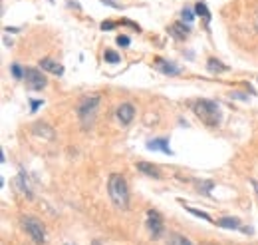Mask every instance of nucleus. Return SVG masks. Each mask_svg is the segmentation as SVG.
I'll return each instance as SVG.
<instances>
[{
    "label": "nucleus",
    "mask_w": 258,
    "mask_h": 245,
    "mask_svg": "<svg viewBox=\"0 0 258 245\" xmlns=\"http://www.w3.org/2000/svg\"><path fill=\"white\" fill-rule=\"evenodd\" d=\"M147 150H151V152H155V150H161V152H165V154H173L171 152V148H169V143H167V140H163V138H157V140H151L149 143H147Z\"/></svg>",
    "instance_id": "9b49d317"
},
{
    "label": "nucleus",
    "mask_w": 258,
    "mask_h": 245,
    "mask_svg": "<svg viewBox=\"0 0 258 245\" xmlns=\"http://www.w3.org/2000/svg\"><path fill=\"white\" fill-rule=\"evenodd\" d=\"M103 58H106V62H110V64H117V62H119V54L114 52V50H106Z\"/></svg>",
    "instance_id": "a211bd4d"
},
{
    "label": "nucleus",
    "mask_w": 258,
    "mask_h": 245,
    "mask_svg": "<svg viewBox=\"0 0 258 245\" xmlns=\"http://www.w3.org/2000/svg\"><path fill=\"white\" fill-rule=\"evenodd\" d=\"M34 134H38V136H46V138H52V136H54V132L50 130L48 124H34Z\"/></svg>",
    "instance_id": "dca6fc26"
},
{
    "label": "nucleus",
    "mask_w": 258,
    "mask_h": 245,
    "mask_svg": "<svg viewBox=\"0 0 258 245\" xmlns=\"http://www.w3.org/2000/svg\"><path fill=\"white\" fill-rule=\"evenodd\" d=\"M195 12H197V14H199V16H201L206 24L211 22V12H209V8H206V4H204V2H197V4H195Z\"/></svg>",
    "instance_id": "4468645a"
},
{
    "label": "nucleus",
    "mask_w": 258,
    "mask_h": 245,
    "mask_svg": "<svg viewBox=\"0 0 258 245\" xmlns=\"http://www.w3.org/2000/svg\"><path fill=\"white\" fill-rule=\"evenodd\" d=\"M40 68L46 70V72L56 74V76H62V74H64V68H62L58 62H54L52 58H44V60H40Z\"/></svg>",
    "instance_id": "1a4fd4ad"
},
{
    "label": "nucleus",
    "mask_w": 258,
    "mask_h": 245,
    "mask_svg": "<svg viewBox=\"0 0 258 245\" xmlns=\"http://www.w3.org/2000/svg\"><path fill=\"white\" fill-rule=\"evenodd\" d=\"M169 245H193V243H191L187 237H183V235H177V233H175V235H171V237H169Z\"/></svg>",
    "instance_id": "f3484780"
},
{
    "label": "nucleus",
    "mask_w": 258,
    "mask_h": 245,
    "mask_svg": "<svg viewBox=\"0 0 258 245\" xmlns=\"http://www.w3.org/2000/svg\"><path fill=\"white\" fill-rule=\"evenodd\" d=\"M195 116L209 128H217L221 124V108L213 100H199L193 104Z\"/></svg>",
    "instance_id": "f257e3e1"
},
{
    "label": "nucleus",
    "mask_w": 258,
    "mask_h": 245,
    "mask_svg": "<svg viewBox=\"0 0 258 245\" xmlns=\"http://www.w3.org/2000/svg\"><path fill=\"white\" fill-rule=\"evenodd\" d=\"M108 191H110L112 202L119 210H127V206H129V189H127V181L123 179V175L112 174L110 181H108Z\"/></svg>",
    "instance_id": "f03ea898"
},
{
    "label": "nucleus",
    "mask_w": 258,
    "mask_h": 245,
    "mask_svg": "<svg viewBox=\"0 0 258 245\" xmlns=\"http://www.w3.org/2000/svg\"><path fill=\"white\" fill-rule=\"evenodd\" d=\"M206 68H209V72H213V74H219V72H227V70H229V66H225L223 62H219V60H215V58L209 60Z\"/></svg>",
    "instance_id": "2eb2a0df"
},
{
    "label": "nucleus",
    "mask_w": 258,
    "mask_h": 245,
    "mask_svg": "<svg viewBox=\"0 0 258 245\" xmlns=\"http://www.w3.org/2000/svg\"><path fill=\"white\" fill-rule=\"evenodd\" d=\"M187 211L193 213V215H197V217H201V219H204V221H213L211 215H209V213H204V211H199V210H193V208H187Z\"/></svg>",
    "instance_id": "6ab92c4d"
},
{
    "label": "nucleus",
    "mask_w": 258,
    "mask_h": 245,
    "mask_svg": "<svg viewBox=\"0 0 258 245\" xmlns=\"http://www.w3.org/2000/svg\"><path fill=\"white\" fill-rule=\"evenodd\" d=\"M153 66L157 68L159 72L167 74V76H177V74H181V70H179L177 66H173V62H167V60H163V58H155V60H153Z\"/></svg>",
    "instance_id": "0eeeda50"
},
{
    "label": "nucleus",
    "mask_w": 258,
    "mask_h": 245,
    "mask_svg": "<svg viewBox=\"0 0 258 245\" xmlns=\"http://www.w3.org/2000/svg\"><path fill=\"white\" fill-rule=\"evenodd\" d=\"M114 26H115V22H103V24H101V30H112Z\"/></svg>",
    "instance_id": "5701e85b"
},
{
    "label": "nucleus",
    "mask_w": 258,
    "mask_h": 245,
    "mask_svg": "<svg viewBox=\"0 0 258 245\" xmlns=\"http://www.w3.org/2000/svg\"><path fill=\"white\" fill-rule=\"evenodd\" d=\"M133 116H135V108H133L131 104H121V106L117 108V118H119V122H121L123 126L131 124Z\"/></svg>",
    "instance_id": "6e6552de"
},
{
    "label": "nucleus",
    "mask_w": 258,
    "mask_h": 245,
    "mask_svg": "<svg viewBox=\"0 0 258 245\" xmlns=\"http://www.w3.org/2000/svg\"><path fill=\"white\" fill-rule=\"evenodd\" d=\"M10 72H12V76H14L16 80H22V78H24V72H22V68H20L18 64H12Z\"/></svg>",
    "instance_id": "412c9836"
},
{
    "label": "nucleus",
    "mask_w": 258,
    "mask_h": 245,
    "mask_svg": "<svg viewBox=\"0 0 258 245\" xmlns=\"http://www.w3.org/2000/svg\"><path fill=\"white\" fill-rule=\"evenodd\" d=\"M99 102H101V98H99L97 94L86 96L84 100L80 102V106H78V116H80V120H82L84 126H89V124L93 122L95 112H97V108H99Z\"/></svg>",
    "instance_id": "7ed1b4c3"
},
{
    "label": "nucleus",
    "mask_w": 258,
    "mask_h": 245,
    "mask_svg": "<svg viewBox=\"0 0 258 245\" xmlns=\"http://www.w3.org/2000/svg\"><path fill=\"white\" fill-rule=\"evenodd\" d=\"M147 227H149L153 237H159L163 233V219L157 211H153V210L147 211Z\"/></svg>",
    "instance_id": "423d86ee"
},
{
    "label": "nucleus",
    "mask_w": 258,
    "mask_h": 245,
    "mask_svg": "<svg viewBox=\"0 0 258 245\" xmlns=\"http://www.w3.org/2000/svg\"><path fill=\"white\" fill-rule=\"evenodd\" d=\"M24 80H26V86L30 88V90H44L46 86H48V80H46V76L40 72V70H36V68H26L24 70Z\"/></svg>",
    "instance_id": "39448f33"
},
{
    "label": "nucleus",
    "mask_w": 258,
    "mask_h": 245,
    "mask_svg": "<svg viewBox=\"0 0 258 245\" xmlns=\"http://www.w3.org/2000/svg\"><path fill=\"white\" fill-rule=\"evenodd\" d=\"M181 16H183V20H185L187 24L195 20V12H193L191 8H183V12H181Z\"/></svg>",
    "instance_id": "aec40b11"
},
{
    "label": "nucleus",
    "mask_w": 258,
    "mask_h": 245,
    "mask_svg": "<svg viewBox=\"0 0 258 245\" xmlns=\"http://www.w3.org/2000/svg\"><path fill=\"white\" fill-rule=\"evenodd\" d=\"M217 225L225 227V229H242V225H240V221L236 217H223V219L217 221Z\"/></svg>",
    "instance_id": "ddd939ff"
},
{
    "label": "nucleus",
    "mask_w": 258,
    "mask_h": 245,
    "mask_svg": "<svg viewBox=\"0 0 258 245\" xmlns=\"http://www.w3.org/2000/svg\"><path fill=\"white\" fill-rule=\"evenodd\" d=\"M169 34L177 40H185L189 36V26H185L183 22H175V24L169 26Z\"/></svg>",
    "instance_id": "9d476101"
},
{
    "label": "nucleus",
    "mask_w": 258,
    "mask_h": 245,
    "mask_svg": "<svg viewBox=\"0 0 258 245\" xmlns=\"http://www.w3.org/2000/svg\"><path fill=\"white\" fill-rule=\"evenodd\" d=\"M137 170L143 172V174H147L149 177H155V179L161 177V175H159V170L155 168V166H151V164H147V162H139V164H137Z\"/></svg>",
    "instance_id": "f8f14e48"
},
{
    "label": "nucleus",
    "mask_w": 258,
    "mask_h": 245,
    "mask_svg": "<svg viewBox=\"0 0 258 245\" xmlns=\"http://www.w3.org/2000/svg\"><path fill=\"white\" fill-rule=\"evenodd\" d=\"M22 227H24L26 233L34 239V243L42 245V243L46 241V231H44V225H42L40 219H36V217H32V215H26V217H22Z\"/></svg>",
    "instance_id": "20e7f679"
},
{
    "label": "nucleus",
    "mask_w": 258,
    "mask_h": 245,
    "mask_svg": "<svg viewBox=\"0 0 258 245\" xmlns=\"http://www.w3.org/2000/svg\"><path fill=\"white\" fill-rule=\"evenodd\" d=\"M250 183H252V187H254V191H256V195H258V181H256V179H250Z\"/></svg>",
    "instance_id": "393cba45"
},
{
    "label": "nucleus",
    "mask_w": 258,
    "mask_h": 245,
    "mask_svg": "<svg viewBox=\"0 0 258 245\" xmlns=\"http://www.w3.org/2000/svg\"><path fill=\"white\" fill-rule=\"evenodd\" d=\"M40 106H42V102H40V100H34V102H32V112H34V110H38Z\"/></svg>",
    "instance_id": "b1692460"
},
{
    "label": "nucleus",
    "mask_w": 258,
    "mask_h": 245,
    "mask_svg": "<svg viewBox=\"0 0 258 245\" xmlns=\"http://www.w3.org/2000/svg\"><path fill=\"white\" fill-rule=\"evenodd\" d=\"M119 46H123V48H127L129 44H131V40H129V36H117V40H115Z\"/></svg>",
    "instance_id": "4be33fe9"
}]
</instances>
